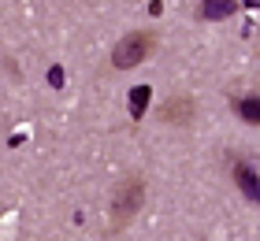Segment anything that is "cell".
<instances>
[{
    "mask_svg": "<svg viewBox=\"0 0 260 241\" xmlns=\"http://www.w3.org/2000/svg\"><path fill=\"white\" fill-rule=\"evenodd\" d=\"M193 112H197V108H193L190 96H171V100L160 104V119L168 126H190L193 123Z\"/></svg>",
    "mask_w": 260,
    "mask_h": 241,
    "instance_id": "3",
    "label": "cell"
},
{
    "mask_svg": "<svg viewBox=\"0 0 260 241\" xmlns=\"http://www.w3.org/2000/svg\"><path fill=\"white\" fill-rule=\"evenodd\" d=\"M141 197H145V182L138 175H126L112 193V230H123V226L138 215Z\"/></svg>",
    "mask_w": 260,
    "mask_h": 241,
    "instance_id": "1",
    "label": "cell"
},
{
    "mask_svg": "<svg viewBox=\"0 0 260 241\" xmlns=\"http://www.w3.org/2000/svg\"><path fill=\"white\" fill-rule=\"evenodd\" d=\"M234 182H238V189H242L249 200L260 204V175L253 171L249 163H238V167H234Z\"/></svg>",
    "mask_w": 260,
    "mask_h": 241,
    "instance_id": "4",
    "label": "cell"
},
{
    "mask_svg": "<svg viewBox=\"0 0 260 241\" xmlns=\"http://www.w3.org/2000/svg\"><path fill=\"white\" fill-rule=\"evenodd\" d=\"M145 104H149V86H134L130 89V115L141 119L145 115Z\"/></svg>",
    "mask_w": 260,
    "mask_h": 241,
    "instance_id": "7",
    "label": "cell"
},
{
    "mask_svg": "<svg viewBox=\"0 0 260 241\" xmlns=\"http://www.w3.org/2000/svg\"><path fill=\"white\" fill-rule=\"evenodd\" d=\"M152 45H156V41H152V33H141V30L123 33V41L112 48V63L119 71H130V67H138L141 59L152 52Z\"/></svg>",
    "mask_w": 260,
    "mask_h": 241,
    "instance_id": "2",
    "label": "cell"
},
{
    "mask_svg": "<svg viewBox=\"0 0 260 241\" xmlns=\"http://www.w3.org/2000/svg\"><path fill=\"white\" fill-rule=\"evenodd\" d=\"M234 115H238L242 123H249V126H260V96H242V100H234Z\"/></svg>",
    "mask_w": 260,
    "mask_h": 241,
    "instance_id": "5",
    "label": "cell"
},
{
    "mask_svg": "<svg viewBox=\"0 0 260 241\" xmlns=\"http://www.w3.org/2000/svg\"><path fill=\"white\" fill-rule=\"evenodd\" d=\"M234 8H238L234 0H205L201 11H205V19H227V15H234Z\"/></svg>",
    "mask_w": 260,
    "mask_h": 241,
    "instance_id": "6",
    "label": "cell"
},
{
    "mask_svg": "<svg viewBox=\"0 0 260 241\" xmlns=\"http://www.w3.org/2000/svg\"><path fill=\"white\" fill-rule=\"evenodd\" d=\"M245 4H249V8H260V0H245Z\"/></svg>",
    "mask_w": 260,
    "mask_h": 241,
    "instance_id": "8",
    "label": "cell"
}]
</instances>
